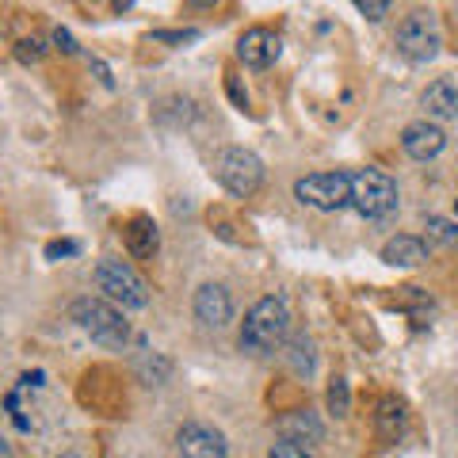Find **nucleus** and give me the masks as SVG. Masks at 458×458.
Here are the masks:
<instances>
[{
    "label": "nucleus",
    "mask_w": 458,
    "mask_h": 458,
    "mask_svg": "<svg viewBox=\"0 0 458 458\" xmlns=\"http://www.w3.org/2000/svg\"><path fill=\"white\" fill-rule=\"evenodd\" d=\"M286 333H291V310L279 294L260 298L241 321V352L249 355H271L276 348H283Z\"/></svg>",
    "instance_id": "1"
},
{
    "label": "nucleus",
    "mask_w": 458,
    "mask_h": 458,
    "mask_svg": "<svg viewBox=\"0 0 458 458\" xmlns=\"http://www.w3.org/2000/svg\"><path fill=\"white\" fill-rule=\"evenodd\" d=\"M69 318L77 321L81 333H89L96 344H104V348H123V344L131 340V325H126L123 313L111 302H104V298H77Z\"/></svg>",
    "instance_id": "2"
},
{
    "label": "nucleus",
    "mask_w": 458,
    "mask_h": 458,
    "mask_svg": "<svg viewBox=\"0 0 458 458\" xmlns=\"http://www.w3.org/2000/svg\"><path fill=\"white\" fill-rule=\"evenodd\" d=\"M214 176H218V183L229 195L249 199L260 191V183H264V161L245 146H225L214 157Z\"/></svg>",
    "instance_id": "3"
},
{
    "label": "nucleus",
    "mask_w": 458,
    "mask_h": 458,
    "mask_svg": "<svg viewBox=\"0 0 458 458\" xmlns=\"http://www.w3.org/2000/svg\"><path fill=\"white\" fill-rule=\"evenodd\" d=\"M352 207L370 222H386L397 214V183L382 168L352 172Z\"/></svg>",
    "instance_id": "4"
},
{
    "label": "nucleus",
    "mask_w": 458,
    "mask_h": 458,
    "mask_svg": "<svg viewBox=\"0 0 458 458\" xmlns=\"http://www.w3.org/2000/svg\"><path fill=\"white\" fill-rule=\"evenodd\" d=\"M96 286L104 291L111 302H119L123 310H146L149 306V286L138 271L119 260V256H104L96 264Z\"/></svg>",
    "instance_id": "5"
},
{
    "label": "nucleus",
    "mask_w": 458,
    "mask_h": 458,
    "mask_svg": "<svg viewBox=\"0 0 458 458\" xmlns=\"http://www.w3.org/2000/svg\"><path fill=\"white\" fill-rule=\"evenodd\" d=\"M294 199L325 214L352 207V172H310L294 183Z\"/></svg>",
    "instance_id": "6"
},
{
    "label": "nucleus",
    "mask_w": 458,
    "mask_h": 458,
    "mask_svg": "<svg viewBox=\"0 0 458 458\" xmlns=\"http://www.w3.org/2000/svg\"><path fill=\"white\" fill-rule=\"evenodd\" d=\"M394 47H397V54L405 57V62H412V65L432 62V57L439 54V47H443L439 23H436L432 12H412V16L401 20L397 35H394Z\"/></svg>",
    "instance_id": "7"
},
{
    "label": "nucleus",
    "mask_w": 458,
    "mask_h": 458,
    "mask_svg": "<svg viewBox=\"0 0 458 458\" xmlns=\"http://www.w3.org/2000/svg\"><path fill=\"white\" fill-rule=\"evenodd\" d=\"M176 451L180 458H225L229 454V443L218 428L210 424H183L176 432Z\"/></svg>",
    "instance_id": "8"
},
{
    "label": "nucleus",
    "mask_w": 458,
    "mask_h": 458,
    "mask_svg": "<svg viewBox=\"0 0 458 458\" xmlns=\"http://www.w3.org/2000/svg\"><path fill=\"white\" fill-rule=\"evenodd\" d=\"M195 321L203 328H225L233 321V298L222 283H203L195 291Z\"/></svg>",
    "instance_id": "9"
},
{
    "label": "nucleus",
    "mask_w": 458,
    "mask_h": 458,
    "mask_svg": "<svg viewBox=\"0 0 458 458\" xmlns=\"http://www.w3.org/2000/svg\"><path fill=\"white\" fill-rule=\"evenodd\" d=\"M443 146H447V134H443V126L432 119H417L401 131V149H405L412 161H432V157L443 153Z\"/></svg>",
    "instance_id": "10"
},
{
    "label": "nucleus",
    "mask_w": 458,
    "mask_h": 458,
    "mask_svg": "<svg viewBox=\"0 0 458 458\" xmlns=\"http://www.w3.org/2000/svg\"><path fill=\"white\" fill-rule=\"evenodd\" d=\"M283 50V42L276 31H267V27H252V31L241 35L237 42V57L245 62L249 69H267V65H276V57Z\"/></svg>",
    "instance_id": "11"
},
{
    "label": "nucleus",
    "mask_w": 458,
    "mask_h": 458,
    "mask_svg": "<svg viewBox=\"0 0 458 458\" xmlns=\"http://www.w3.org/2000/svg\"><path fill=\"white\" fill-rule=\"evenodd\" d=\"M123 237H126V252H131L134 260H149V256L161 249V229H157L149 214H138V218L126 222Z\"/></svg>",
    "instance_id": "12"
},
{
    "label": "nucleus",
    "mask_w": 458,
    "mask_h": 458,
    "mask_svg": "<svg viewBox=\"0 0 458 458\" xmlns=\"http://www.w3.org/2000/svg\"><path fill=\"white\" fill-rule=\"evenodd\" d=\"M420 104H424V111H428V119H458V84L447 81V77L432 81V84L424 89Z\"/></svg>",
    "instance_id": "13"
},
{
    "label": "nucleus",
    "mask_w": 458,
    "mask_h": 458,
    "mask_svg": "<svg viewBox=\"0 0 458 458\" xmlns=\"http://www.w3.org/2000/svg\"><path fill=\"white\" fill-rule=\"evenodd\" d=\"M382 260L390 267H417L428 260V245L420 237H409V233H397L382 245Z\"/></svg>",
    "instance_id": "14"
},
{
    "label": "nucleus",
    "mask_w": 458,
    "mask_h": 458,
    "mask_svg": "<svg viewBox=\"0 0 458 458\" xmlns=\"http://www.w3.org/2000/svg\"><path fill=\"white\" fill-rule=\"evenodd\" d=\"M375 428H378L382 443H397L401 436H405V428H409L405 401H397V397H382V401H378V412H375Z\"/></svg>",
    "instance_id": "15"
},
{
    "label": "nucleus",
    "mask_w": 458,
    "mask_h": 458,
    "mask_svg": "<svg viewBox=\"0 0 458 458\" xmlns=\"http://www.w3.org/2000/svg\"><path fill=\"white\" fill-rule=\"evenodd\" d=\"M279 432H283V439H291V443H321L325 439V428L310 409L286 412V417L279 420Z\"/></svg>",
    "instance_id": "16"
},
{
    "label": "nucleus",
    "mask_w": 458,
    "mask_h": 458,
    "mask_svg": "<svg viewBox=\"0 0 458 458\" xmlns=\"http://www.w3.org/2000/svg\"><path fill=\"white\" fill-rule=\"evenodd\" d=\"M325 401H328V412H333V417H348V409H352V390H348V378H333V382H328V394H325Z\"/></svg>",
    "instance_id": "17"
},
{
    "label": "nucleus",
    "mask_w": 458,
    "mask_h": 458,
    "mask_svg": "<svg viewBox=\"0 0 458 458\" xmlns=\"http://www.w3.org/2000/svg\"><path fill=\"white\" fill-rule=\"evenodd\" d=\"M291 363L298 375H313V340L310 336H294L291 344Z\"/></svg>",
    "instance_id": "18"
},
{
    "label": "nucleus",
    "mask_w": 458,
    "mask_h": 458,
    "mask_svg": "<svg viewBox=\"0 0 458 458\" xmlns=\"http://www.w3.org/2000/svg\"><path fill=\"white\" fill-rule=\"evenodd\" d=\"M428 237L439 245H458V225L447 218H428Z\"/></svg>",
    "instance_id": "19"
},
{
    "label": "nucleus",
    "mask_w": 458,
    "mask_h": 458,
    "mask_svg": "<svg viewBox=\"0 0 458 458\" xmlns=\"http://www.w3.org/2000/svg\"><path fill=\"white\" fill-rule=\"evenodd\" d=\"M267 458H313L302 443H291V439H279V443H271V451Z\"/></svg>",
    "instance_id": "20"
},
{
    "label": "nucleus",
    "mask_w": 458,
    "mask_h": 458,
    "mask_svg": "<svg viewBox=\"0 0 458 458\" xmlns=\"http://www.w3.org/2000/svg\"><path fill=\"white\" fill-rule=\"evenodd\" d=\"M42 54H47V42H42V38H23L20 42V47H16V57H20V62H38V57Z\"/></svg>",
    "instance_id": "21"
},
{
    "label": "nucleus",
    "mask_w": 458,
    "mask_h": 458,
    "mask_svg": "<svg viewBox=\"0 0 458 458\" xmlns=\"http://www.w3.org/2000/svg\"><path fill=\"white\" fill-rule=\"evenodd\" d=\"M81 245L77 241H50L47 245V260H62V256H77Z\"/></svg>",
    "instance_id": "22"
},
{
    "label": "nucleus",
    "mask_w": 458,
    "mask_h": 458,
    "mask_svg": "<svg viewBox=\"0 0 458 458\" xmlns=\"http://www.w3.org/2000/svg\"><path fill=\"white\" fill-rule=\"evenodd\" d=\"M355 8H360L370 23H378V20L386 16V12H390V4H386V0H360V4H355Z\"/></svg>",
    "instance_id": "23"
},
{
    "label": "nucleus",
    "mask_w": 458,
    "mask_h": 458,
    "mask_svg": "<svg viewBox=\"0 0 458 458\" xmlns=\"http://www.w3.org/2000/svg\"><path fill=\"white\" fill-rule=\"evenodd\" d=\"M225 89H229V96H233V104H237L241 111L249 107V92H245V89H241V84H237V77H225Z\"/></svg>",
    "instance_id": "24"
},
{
    "label": "nucleus",
    "mask_w": 458,
    "mask_h": 458,
    "mask_svg": "<svg viewBox=\"0 0 458 458\" xmlns=\"http://www.w3.org/2000/svg\"><path fill=\"white\" fill-rule=\"evenodd\" d=\"M153 38L157 42H188V38H195V31H157Z\"/></svg>",
    "instance_id": "25"
},
{
    "label": "nucleus",
    "mask_w": 458,
    "mask_h": 458,
    "mask_svg": "<svg viewBox=\"0 0 458 458\" xmlns=\"http://www.w3.org/2000/svg\"><path fill=\"white\" fill-rule=\"evenodd\" d=\"M54 42H57V47H62L65 54H77V42H73V35L62 31V27H57V31H54Z\"/></svg>",
    "instance_id": "26"
},
{
    "label": "nucleus",
    "mask_w": 458,
    "mask_h": 458,
    "mask_svg": "<svg viewBox=\"0 0 458 458\" xmlns=\"http://www.w3.org/2000/svg\"><path fill=\"white\" fill-rule=\"evenodd\" d=\"M42 378H47L42 370H31V375H23V378H20V390H31V386H42Z\"/></svg>",
    "instance_id": "27"
},
{
    "label": "nucleus",
    "mask_w": 458,
    "mask_h": 458,
    "mask_svg": "<svg viewBox=\"0 0 458 458\" xmlns=\"http://www.w3.org/2000/svg\"><path fill=\"white\" fill-rule=\"evenodd\" d=\"M454 218H458V203H454Z\"/></svg>",
    "instance_id": "28"
},
{
    "label": "nucleus",
    "mask_w": 458,
    "mask_h": 458,
    "mask_svg": "<svg viewBox=\"0 0 458 458\" xmlns=\"http://www.w3.org/2000/svg\"><path fill=\"white\" fill-rule=\"evenodd\" d=\"M65 458H77V454H65Z\"/></svg>",
    "instance_id": "29"
}]
</instances>
